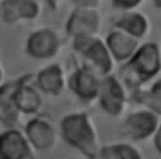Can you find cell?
I'll use <instances>...</instances> for the list:
<instances>
[{"instance_id":"12","label":"cell","mask_w":161,"mask_h":159,"mask_svg":"<svg viewBox=\"0 0 161 159\" xmlns=\"http://www.w3.org/2000/svg\"><path fill=\"white\" fill-rule=\"evenodd\" d=\"M38 0H3L0 3L1 19L6 24H18L20 21L34 20L40 14Z\"/></svg>"},{"instance_id":"3","label":"cell","mask_w":161,"mask_h":159,"mask_svg":"<svg viewBox=\"0 0 161 159\" xmlns=\"http://www.w3.org/2000/svg\"><path fill=\"white\" fill-rule=\"evenodd\" d=\"M72 48L84 60L83 64L92 68L99 76L103 78L113 73L116 61L104 39L98 35H78L72 38Z\"/></svg>"},{"instance_id":"14","label":"cell","mask_w":161,"mask_h":159,"mask_svg":"<svg viewBox=\"0 0 161 159\" xmlns=\"http://www.w3.org/2000/svg\"><path fill=\"white\" fill-rule=\"evenodd\" d=\"M104 43L116 63H126L127 60H130V58L141 45V40L116 28H113L107 34V36L104 38Z\"/></svg>"},{"instance_id":"7","label":"cell","mask_w":161,"mask_h":159,"mask_svg":"<svg viewBox=\"0 0 161 159\" xmlns=\"http://www.w3.org/2000/svg\"><path fill=\"white\" fill-rule=\"evenodd\" d=\"M102 29V14L98 8L75 6L65 23V33L72 39L78 35H98Z\"/></svg>"},{"instance_id":"10","label":"cell","mask_w":161,"mask_h":159,"mask_svg":"<svg viewBox=\"0 0 161 159\" xmlns=\"http://www.w3.org/2000/svg\"><path fill=\"white\" fill-rule=\"evenodd\" d=\"M33 75H24L19 78L16 89L14 91V103L21 115H35L40 111L44 99L42 91L31 83Z\"/></svg>"},{"instance_id":"16","label":"cell","mask_w":161,"mask_h":159,"mask_svg":"<svg viewBox=\"0 0 161 159\" xmlns=\"http://www.w3.org/2000/svg\"><path fill=\"white\" fill-rule=\"evenodd\" d=\"M18 81L19 78L5 81L0 86V123L8 128H15L21 116L14 103V91Z\"/></svg>"},{"instance_id":"22","label":"cell","mask_w":161,"mask_h":159,"mask_svg":"<svg viewBox=\"0 0 161 159\" xmlns=\"http://www.w3.org/2000/svg\"><path fill=\"white\" fill-rule=\"evenodd\" d=\"M62 3H63V0H47V4L52 10H57L62 5Z\"/></svg>"},{"instance_id":"13","label":"cell","mask_w":161,"mask_h":159,"mask_svg":"<svg viewBox=\"0 0 161 159\" xmlns=\"http://www.w3.org/2000/svg\"><path fill=\"white\" fill-rule=\"evenodd\" d=\"M34 84L42 91L48 95H60L67 88V75L63 66L58 63L49 64L36 73L34 76Z\"/></svg>"},{"instance_id":"9","label":"cell","mask_w":161,"mask_h":159,"mask_svg":"<svg viewBox=\"0 0 161 159\" xmlns=\"http://www.w3.org/2000/svg\"><path fill=\"white\" fill-rule=\"evenodd\" d=\"M60 38L52 28H40L29 34L25 43L26 54L36 60L54 58L60 50Z\"/></svg>"},{"instance_id":"4","label":"cell","mask_w":161,"mask_h":159,"mask_svg":"<svg viewBox=\"0 0 161 159\" xmlns=\"http://www.w3.org/2000/svg\"><path fill=\"white\" fill-rule=\"evenodd\" d=\"M97 101L106 114L111 116H119L125 113L128 104L127 88L114 74L103 76L101 79Z\"/></svg>"},{"instance_id":"8","label":"cell","mask_w":161,"mask_h":159,"mask_svg":"<svg viewBox=\"0 0 161 159\" xmlns=\"http://www.w3.org/2000/svg\"><path fill=\"white\" fill-rule=\"evenodd\" d=\"M23 131L31 149L47 151L57 144L58 130L53 121L47 116L35 115L34 118L29 119Z\"/></svg>"},{"instance_id":"2","label":"cell","mask_w":161,"mask_h":159,"mask_svg":"<svg viewBox=\"0 0 161 159\" xmlns=\"http://www.w3.org/2000/svg\"><path fill=\"white\" fill-rule=\"evenodd\" d=\"M161 73V49L156 43H145L127 60L121 70V80L127 89H140Z\"/></svg>"},{"instance_id":"5","label":"cell","mask_w":161,"mask_h":159,"mask_svg":"<svg viewBox=\"0 0 161 159\" xmlns=\"http://www.w3.org/2000/svg\"><path fill=\"white\" fill-rule=\"evenodd\" d=\"M160 116L148 109H140L128 114L121 124V134L131 141H143L156 133Z\"/></svg>"},{"instance_id":"21","label":"cell","mask_w":161,"mask_h":159,"mask_svg":"<svg viewBox=\"0 0 161 159\" xmlns=\"http://www.w3.org/2000/svg\"><path fill=\"white\" fill-rule=\"evenodd\" d=\"M152 139H153V145H155V148H156L157 153H158V154L161 155V120H160L158 128H157L156 133L153 134Z\"/></svg>"},{"instance_id":"18","label":"cell","mask_w":161,"mask_h":159,"mask_svg":"<svg viewBox=\"0 0 161 159\" xmlns=\"http://www.w3.org/2000/svg\"><path fill=\"white\" fill-rule=\"evenodd\" d=\"M135 99L146 109L161 118V79H157L146 90L137 91Z\"/></svg>"},{"instance_id":"23","label":"cell","mask_w":161,"mask_h":159,"mask_svg":"<svg viewBox=\"0 0 161 159\" xmlns=\"http://www.w3.org/2000/svg\"><path fill=\"white\" fill-rule=\"evenodd\" d=\"M4 76H5V74H4V70H3V66H1V64H0V86L5 83V80H4Z\"/></svg>"},{"instance_id":"15","label":"cell","mask_w":161,"mask_h":159,"mask_svg":"<svg viewBox=\"0 0 161 159\" xmlns=\"http://www.w3.org/2000/svg\"><path fill=\"white\" fill-rule=\"evenodd\" d=\"M112 25L138 40L147 36L151 29V23L147 15L138 10L121 11V14L113 19Z\"/></svg>"},{"instance_id":"19","label":"cell","mask_w":161,"mask_h":159,"mask_svg":"<svg viewBox=\"0 0 161 159\" xmlns=\"http://www.w3.org/2000/svg\"><path fill=\"white\" fill-rule=\"evenodd\" d=\"M111 1L116 9L121 11H130L140 8L145 0H111Z\"/></svg>"},{"instance_id":"11","label":"cell","mask_w":161,"mask_h":159,"mask_svg":"<svg viewBox=\"0 0 161 159\" xmlns=\"http://www.w3.org/2000/svg\"><path fill=\"white\" fill-rule=\"evenodd\" d=\"M31 150L23 130L8 128L0 133V159H29Z\"/></svg>"},{"instance_id":"24","label":"cell","mask_w":161,"mask_h":159,"mask_svg":"<svg viewBox=\"0 0 161 159\" xmlns=\"http://www.w3.org/2000/svg\"><path fill=\"white\" fill-rule=\"evenodd\" d=\"M153 5H155L157 9L161 10V0H153Z\"/></svg>"},{"instance_id":"17","label":"cell","mask_w":161,"mask_h":159,"mask_svg":"<svg viewBox=\"0 0 161 159\" xmlns=\"http://www.w3.org/2000/svg\"><path fill=\"white\" fill-rule=\"evenodd\" d=\"M96 159H142V154L132 144L116 143L101 146Z\"/></svg>"},{"instance_id":"6","label":"cell","mask_w":161,"mask_h":159,"mask_svg":"<svg viewBox=\"0 0 161 159\" xmlns=\"http://www.w3.org/2000/svg\"><path fill=\"white\" fill-rule=\"evenodd\" d=\"M101 79L102 76H99L92 68L82 64L74 68L67 76V86L79 100L89 103L97 100Z\"/></svg>"},{"instance_id":"20","label":"cell","mask_w":161,"mask_h":159,"mask_svg":"<svg viewBox=\"0 0 161 159\" xmlns=\"http://www.w3.org/2000/svg\"><path fill=\"white\" fill-rule=\"evenodd\" d=\"M75 6H89V8H98L102 0H72Z\"/></svg>"},{"instance_id":"1","label":"cell","mask_w":161,"mask_h":159,"mask_svg":"<svg viewBox=\"0 0 161 159\" xmlns=\"http://www.w3.org/2000/svg\"><path fill=\"white\" fill-rule=\"evenodd\" d=\"M59 131L65 143L89 159H96L101 149L97 128L92 116L84 111L65 115L59 125Z\"/></svg>"}]
</instances>
